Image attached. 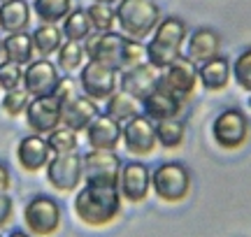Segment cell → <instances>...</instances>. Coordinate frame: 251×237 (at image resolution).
Returning a JSON list of instances; mask_svg holds the SVG:
<instances>
[{
	"instance_id": "cell-39",
	"label": "cell",
	"mask_w": 251,
	"mask_h": 237,
	"mask_svg": "<svg viewBox=\"0 0 251 237\" xmlns=\"http://www.w3.org/2000/svg\"><path fill=\"white\" fill-rule=\"evenodd\" d=\"M9 189V170L0 163V191H7Z\"/></svg>"
},
{
	"instance_id": "cell-12",
	"label": "cell",
	"mask_w": 251,
	"mask_h": 237,
	"mask_svg": "<svg viewBox=\"0 0 251 237\" xmlns=\"http://www.w3.org/2000/svg\"><path fill=\"white\" fill-rule=\"evenodd\" d=\"M151 191V172L144 163H126L119 172V193L128 202H144Z\"/></svg>"
},
{
	"instance_id": "cell-6",
	"label": "cell",
	"mask_w": 251,
	"mask_h": 237,
	"mask_svg": "<svg viewBox=\"0 0 251 237\" xmlns=\"http://www.w3.org/2000/svg\"><path fill=\"white\" fill-rule=\"evenodd\" d=\"M212 137L226 151L244 146L251 137V123L247 114L240 110H224L212 123Z\"/></svg>"
},
{
	"instance_id": "cell-13",
	"label": "cell",
	"mask_w": 251,
	"mask_h": 237,
	"mask_svg": "<svg viewBox=\"0 0 251 237\" xmlns=\"http://www.w3.org/2000/svg\"><path fill=\"white\" fill-rule=\"evenodd\" d=\"M58 82H61V77L56 72L54 63L47 61V58L33 61L26 68V72H24V91L28 95H35V98H49V95H54Z\"/></svg>"
},
{
	"instance_id": "cell-43",
	"label": "cell",
	"mask_w": 251,
	"mask_h": 237,
	"mask_svg": "<svg viewBox=\"0 0 251 237\" xmlns=\"http://www.w3.org/2000/svg\"><path fill=\"white\" fill-rule=\"evenodd\" d=\"M249 107H251V98H249Z\"/></svg>"
},
{
	"instance_id": "cell-27",
	"label": "cell",
	"mask_w": 251,
	"mask_h": 237,
	"mask_svg": "<svg viewBox=\"0 0 251 237\" xmlns=\"http://www.w3.org/2000/svg\"><path fill=\"white\" fill-rule=\"evenodd\" d=\"M186 137V128L179 118H163V121H156V140L158 144H163L165 149H177L181 146Z\"/></svg>"
},
{
	"instance_id": "cell-29",
	"label": "cell",
	"mask_w": 251,
	"mask_h": 237,
	"mask_svg": "<svg viewBox=\"0 0 251 237\" xmlns=\"http://www.w3.org/2000/svg\"><path fill=\"white\" fill-rule=\"evenodd\" d=\"M105 114L109 118L119 121V123H126L128 118H133L137 114V100L124 91H114L107 98V112Z\"/></svg>"
},
{
	"instance_id": "cell-42",
	"label": "cell",
	"mask_w": 251,
	"mask_h": 237,
	"mask_svg": "<svg viewBox=\"0 0 251 237\" xmlns=\"http://www.w3.org/2000/svg\"><path fill=\"white\" fill-rule=\"evenodd\" d=\"M0 56H2V40H0Z\"/></svg>"
},
{
	"instance_id": "cell-22",
	"label": "cell",
	"mask_w": 251,
	"mask_h": 237,
	"mask_svg": "<svg viewBox=\"0 0 251 237\" xmlns=\"http://www.w3.org/2000/svg\"><path fill=\"white\" fill-rule=\"evenodd\" d=\"M144 105V117H149L151 121H163V118H177L179 117L184 102H179L175 95H170L163 89H153L147 98L142 100Z\"/></svg>"
},
{
	"instance_id": "cell-21",
	"label": "cell",
	"mask_w": 251,
	"mask_h": 237,
	"mask_svg": "<svg viewBox=\"0 0 251 237\" xmlns=\"http://www.w3.org/2000/svg\"><path fill=\"white\" fill-rule=\"evenodd\" d=\"M233 79V68L224 56H214L198 68V82L205 86L207 91H224Z\"/></svg>"
},
{
	"instance_id": "cell-5",
	"label": "cell",
	"mask_w": 251,
	"mask_h": 237,
	"mask_svg": "<svg viewBox=\"0 0 251 237\" xmlns=\"http://www.w3.org/2000/svg\"><path fill=\"white\" fill-rule=\"evenodd\" d=\"M156 86L163 89V91H168L170 95H175L179 102L191 100L198 86V65L193 61L184 58V56H179L168 68H163Z\"/></svg>"
},
{
	"instance_id": "cell-2",
	"label": "cell",
	"mask_w": 251,
	"mask_h": 237,
	"mask_svg": "<svg viewBox=\"0 0 251 237\" xmlns=\"http://www.w3.org/2000/svg\"><path fill=\"white\" fill-rule=\"evenodd\" d=\"M188 35L186 24L177 17L163 19L153 30V40L147 45V63L153 68H168L172 61H177L181 56V45Z\"/></svg>"
},
{
	"instance_id": "cell-30",
	"label": "cell",
	"mask_w": 251,
	"mask_h": 237,
	"mask_svg": "<svg viewBox=\"0 0 251 237\" xmlns=\"http://www.w3.org/2000/svg\"><path fill=\"white\" fill-rule=\"evenodd\" d=\"M47 144H49V149L54 154H70V151H75V146H77V133L68 126H58L49 133Z\"/></svg>"
},
{
	"instance_id": "cell-18",
	"label": "cell",
	"mask_w": 251,
	"mask_h": 237,
	"mask_svg": "<svg viewBox=\"0 0 251 237\" xmlns=\"http://www.w3.org/2000/svg\"><path fill=\"white\" fill-rule=\"evenodd\" d=\"M98 114L100 112H98L96 100H91L86 95H77V98H72L68 105L61 107V123L72 128L75 133H79V130H86V126H89Z\"/></svg>"
},
{
	"instance_id": "cell-38",
	"label": "cell",
	"mask_w": 251,
	"mask_h": 237,
	"mask_svg": "<svg viewBox=\"0 0 251 237\" xmlns=\"http://www.w3.org/2000/svg\"><path fill=\"white\" fill-rule=\"evenodd\" d=\"M12 219V198L7 191H0V226H5Z\"/></svg>"
},
{
	"instance_id": "cell-3",
	"label": "cell",
	"mask_w": 251,
	"mask_h": 237,
	"mask_svg": "<svg viewBox=\"0 0 251 237\" xmlns=\"http://www.w3.org/2000/svg\"><path fill=\"white\" fill-rule=\"evenodd\" d=\"M117 24L130 40H144L161 24V9L153 0H119Z\"/></svg>"
},
{
	"instance_id": "cell-35",
	"label": "cell",
	"mask_w": 251,
	"mask_h": 237,
	"mask_svg": "<svg viewBox=\"0 0 251 237\" xmlns=\"http://www.w3.org/2000/svg\"><path fill=\"white\" fill-rule=\"evenodd\" d=\"M21 82H24L21 65L12 63V61L0 63V89H5V91H14V89H19V84Z\"/></svg>"
},
{
	"instance_id": "cell-32",
	"label": "cell",
	"mask_w": 251,
	"mask_h": 237,
	"mask_svg": "<svg viewBox=\"0 0 251 237\" xmlns=\"http://www.w3.org/2000/svg\"><path fill=\"white\" fill-rule=\"evenodd\" d=\"M91 21V28H96V33H107L112 30V26L117 24V17H114V9L112 5H102V2H96L86 9Z\"/></svg>"
},
{
	"instance_id": "cell-8",
	"label": "cell",
	"mask_w": 251,
	"mask_h": 237,
	"mask_svg": "<svg viewBox=\"0 0 251 237\" xmlns=\"http://www.w3.org/2000/svg\"><path fill=\"white\" fill-rule=\"evenodd\" d=\"M47 179L49 184L63 193H70L75 189H79V184L84 182V161L79 154H56L47 163Z\"/></svg>"
},
{
	"instance_id": "cell-7",
	"label": "cell",
	"mask_w": 251,
	"mask_h": 237,
	"mask_svg": "<svg viewBox=\"0 0 251 237\" xmlns=\"http://www.w3.org/2000/svg\"><path fill=\"white\" fill-rule=\"evenodd\" d=\"M61 207L54 198L49 195H35L24 210L26 228L37 237H49L61 228Z\"/></svg>"
},
{
	"instance_id": "cell-16",
	"label": "cell",
	"mask_w": 251,
	"mask_h": 237,
	"mask_svg": "<svg viewBox=\"0 0 251 237\" xmlns=\"http://www.w3.org/2000/svg\"><path fill=\"white\" fill-rule=\"evenodd\" d=\"M121 47H124V35L119 33H96L93 37H89L86 42V56L91 61L96 63H102V65H109L119 70V61H121Z\"/></svg>"
},
{
	"instance_id": "cell-24",
	"label": "cell",
	"mask_w": 251,
	"mask_h": 237,
	"mask_svg": "<svg viewBox=\"0 0 251 237\" xmlns=\"http://www.w3.org/2000/svg\"><path fill=\"white\" fill-rule=\"evenodd\" d=\"M33 37L24 33H7V37L2 40V54L7 61L17 65H24V63H30L33 58Z\"/></svg>"
},
{
	"instance_id": "cell-31",
	"label": "cell",
	"mask_w": 251,
	"mask_h": 237,
	"mask_svg": "<svg viewBox=\"0 0 251 237\" xmlns=\"http://www.w3.org/2000/svg\"><path fill=\"white\" fill-rule=\"evenodd\" d=\"M147 61V47L140 40H130L124 37V47H121V61H119V70H130L135 65Z\"/></svg>"
},
{
	"instance_id": "cell-33",
	"label": "cell",
	"mask_w": 251,
	"mask_h": 237,
	"mask_svg": "<svg viewBox=\"0 0 251 237\" xmlns=\"http://www.w3.org/2000/svg\"><path fill=\"white\" fill-rule=\"evenodd\" d=\"M84 47L79 42H70V40H65L61 47H58V65H61L63 70H77L84 61Z\"/></svg>"
},
{
	"instance_id": "cell-40",
	"label": "cell",
	"mask_w": 251,
	"mask_h": 237,
	"mask_svg": "<svg viewBox=\"0 0 251 237\" xmlns=\"http://www.w3.org/2000/svg\"><path fill=\"white\" fill-rule=\"evenodd\" d=\"M9 237H30V235H28V233H21V230H17V233H12Z\"/></svg>"
},
{
	"instance_id": "cell-28",
	"label": "cell",
	"mask_w": 251,
	"mask_h": 237,
	"mask_svg": "<svg viewBox=\"0 0 251 237\" xmlns=\"http://www.w3.org/2000/svg\"><path fill=\"white\" fill-rule=\"evenodd\" d=\"M72 0H33V12L42 24H56L70 14Z\"/></svg>"
},
{
	"instance_id": "cell-34",
	"label": "cell",
	"mask_w": 251,
	"mask_h": 237,
	"mask_svg": "<svg viewBox=\"0 0 251 237\" xmlns=\"http://www.w3.org/2000/svg\"><path fill=\"white\" fill-rule=\"evenodd\" d=\"M230 68H233L235 82L240 84L244 91H251V47L244 49L242 54L235 58V63Z\"/></svg>"
},
{
	"instance_id": "cell-37",
	"label": "cell",
	"mask_w": 251,
	"mask_h": 237,
	"mask_svg": "<svg viewBox=\"0 0 251 237\" xmlns=\"http://www.w3.org/2000/svg\"><path fill=\"white\" fill-rule=\"evenodd\" d=\"M79 93H77V84H75V79H61L58 82V86H56L54 91V98L58 105H68V102L72 100V98H77Z\"/></svg>"
},
{
	"instance_id": "cell-9",
	"label": "cell",
	"mask_w": 251,
	"mask_h": 237,
	"mask_svg": "<svg viewBox=\"0 0 251 237\" xmlns=\"http://www.w3.org/2000/svg\"><path fill=\"white\" fill-rule=\"evenodd\" d=\"M121 140L133 156H149L153 154V149L158 144L156 126H153L151 118L144 117V114H135L133 118L126 121V126L121 128Z\"/></svg>"
},
{
	"instance_id": "cell-10",
	"label": "cell",
	"mask_w": 251,
	"mask_h": 237,
	"mask_svg": "<svg viewBox=\"0 0 251 237\" xmlns=\"http://www.w3.org/2000/svg\"><path fill=\"white\" fill-rule=\"evenodd\" d=\"M79 84L81 91L86 93V98H91V100H107L109 95L117 91V70L109 68V65L89 61L81 68Z\"/></svg>"
},
{
	"instance_id": "cell-19",
	"label": "cell",
	"mask_w": 251,
	"mask_h": 237,
	"mask_svg": "<svg viewBox=\"0 0 251 237\" xmlns=\"http://www.w3.org/2000/svg\"><path fill=\"white\" fill-rule=\"evenodd\" d=\"M49 154H51V149L47 144V140H42L40 135L24 137V140L19 142V149H17L19 165H21L26 172H37V170L47 167Z\"/></svg>"
},
{
	"instance_id": "cell-11",
	"label": "cell",
	"mask_w": 251,
	"mask_h": 237,
	"mask_svg": "<svg viewBox=\"0 0 251 237\" xmlns=\"http://www.w3.org/2000/svg\"><path fill=\"white\" fill-rule=\"evenodd\" d=\"M84 161V179L86 184H117L119 186V172H121V158L114 151H102L93 149Z\"/></svg>"
},
{
	"instance_id": "cell-14",
	"label": "cell",
	"mask_w": 251,
	"mask_h": 237,
	"mask_svg": "<svg viewBox=\"0 0 251 237\" xmlns=\"http://www.w3.org/2000/svg\"><path fill=\"white\" fill-rule=\"evenodd\" d=\"M158 74H161V70L153 68L151 63H147V61L130 68V70H121V91L142 102L156 89Z\"/></svg>"
},
{
	"instance_id": "cell-25",
	"label": "cell",
	"mask_w": 251,
	"mask_h": 237,
	"mask_svg": "<svg viewBox=\"0 0 251 237\" xmlns=\"http://www.w3.org/2000/svg\"><path fill=\"white\" fill-rule=\"evenodd\" d=\"M30 37H33V49L40 54V58L51 56L63 45V33L56 28V24H42V26H37L35 33Z\"/></svg>"
},
{
	"instance_id": "cell-15",
	"label": "cell",
	"mask_w": 251,
	"mask_h": 237,
	"mask_svg": "<svg viewBox=\"0 0 251 237\" xmlns=\"http://www.w3.org/2000/svg\"><path fill=\"white\" fill-rule=\"evenodd\" d=\"M26 121L33 133H51L54 128L61 126V105L56 102L54 95L35 98L28 102Z\"/></svg>"
},
{
	"instance_id": "cell-26",
	"label": "cell",
	"mask_w": 251,
	"mask_h": 237,
	"mask_svg": "<svg viewBox=\"0 0 251 237\" xmlns=\"http://www.w3.org/2000/svg\"><path fill=\"white\" fill-rule=\"evenodd\" d=\"M63 37L70 40V42H81L86 40L91 33V21L86 9H70V14L63 19Z\"/></svg>"
},
{
	"instance_id": "cell-41",
	"label": "cell",
	"mask_w": 251,
	"mask_h": 237,
	"mask_svg": "<svg viewBox=\"0 0 251 237\" xmlns=\"http://www.w3.org/2000/svg\"><path fill=\"white\" fill-rule=\"evenodd\" d=\"M96 2H102V5H112V2H117V0H96Z\"/></svg>"
},
{
	"instance_id": "cell-4",
	"label": "cell",
	"mask_w": 251,
	"mask_h": 237,
	"mask_svg": "<svg viewBox=\"0 0 251 237\" xmlns=\"http://www.w3.org/2000/svg\"><path fill=\"white\" fill-rule=\"evenodd\" d=\"M151 186L163 202L177 205L186 200L191 193V172L181 163H163L153 170Z\"/></svg>"
},
{
	"instance_id": "cell-20",
	"label": "cell",
	"mask_w": 251,
	"mask_h": 237,
	"mask_svg": "<svg viewBox=\"0 0 251 237\" xmlns=\"http://www.w3.org/2000/svg\"><path fill=\"white\" fill-rule=\"evenodd\" d=\"M221 51V35L212 28H198L188 37V54L186 58L193 63H205L209 58L219 56Z\"/></svg>"
},
{
	"instance_id": "cell-23",
	"label": "cell",
	"mask_w": 251,
	"mask_h": 237,
	"mask_svg": "<svg viewBox=\"0 0 251 237\" xmlns=\"http://www.w3.org/2000/svg\"><path fill=\"white\" fill-rule=\"evenodd\" d=\"M30 24V7L26 0H2L0 28L5 33H24Z\"/></svg>"
},
{
	"instance_id": "cell-1",
	"label": "cell",
	"mask_w": 251,
	"mask_h": 237,
	"mask_svg": "<svg viewBox=\"0 0 251 237\" xmlns=\"http://www.w3.org/2000/svg\"><path fill=\"white\" fill-rule=\"evenodd\" d=\"M75 214L91 228H102L121 214L117 184H86L75 198Z\"/></svg>"
},
{
	"instance_id": "cell-17",
	"label": "cell",
	"mask_w": 251,
	"mask_h": 237,
	"mask_svg": "<svg viewBox=\"0 0 251 237\" xmlns=\"http://www.w3.org/2000/svg\"><path fill=\"white\" fill-rule=\"evenodd\" d=\"M86 140H89L91 149L112 151L121 142V123L114 121V118H109L107 114H98L86 126Z\"/></svg>"
},
{
	"instance_id": "cell-36",
	"label": "cell",
	"mask_w": 251,
	"mask_h": 237,
	"mask_svg": "<svg viewBox=\"0 0 251 237\" xmlns=\"http://www.w3.org/2000/svg\"><path fill=\"white\" fill-rule=\"evenodd\" d=\"M28 93L26 91H19V89H14V91H7V95H5V100H2V112L5 114H9V117H19V114H24L28 107Z\"/></svg>"
}]
</instances>
